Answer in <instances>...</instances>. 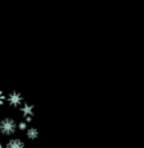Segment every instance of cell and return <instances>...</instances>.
Returning a JSON list of instances; mask_svg holds the SVG:
<instances>
[{
	"mask_svg": "<svg viewBox=\"0 0 144 148\" xmlns=\"http://www.w3.org/2000/svg\"><path fill=\"white\" fill-rule=\"evenodd\" d=\"M25 132H27V138H28V139H31V140H35L37 138L39 137L38 129H37V128H34V127L28 128V129H27Z\"/></svg>",
	"mask_w": 144,
	"mask_h": 148,
	"instance_id": "obj_5",
	"label": "cell"
},
{
	"mask_svg": "<svg viewBox=\"0 0 144 148\" xmlns=\"http://www.w3.org/2000/svg\"><path fill=\"white\" fill-rule=\"evenodd\" d=\"M19 112H20V115L24 118L27 122H31L33 115H34V106L31 105V104H23V105L19 108Z\"/></svg>",
	"mask_w": 144,
	"mask_h": 148,
	"instance_id": "obj_3",
	"label": "cell"
},
{
	"mask_svg": "<svg viewBox=\"0 0 144 148\" xmlns=\"http://www.w3.org/2000/svg\"><path fill=\"white\" fill-rule=\"evenodd\" d=\"M16 129H19L18 124L13 118H4L0 123V133L5 137L13 136L16 132Z\"/></svg>",
	"mask_w": 144,
	"mask_h": 148,
	"instance_id": "obj_1",
	"label": "cell"
},
{
	"mask_svg": "<svg viewBox=\"0 0 144 148\" xmlns=\"http://www.w3.org/2000/svg\"><path fill=\"white\" fill-rule=\"evenodd\" d=\"M6 103L12 108H20L24 103V97L19 91H12L6 95Z\"/></svg>",
	"mask_w": 144,
	"mask_h": 148,
	"instance_id": "obj_2",
	"label": "cell"
},
{
	"mask_svg": "<svg viewBox=\"0 0 144 148\" xmlns=\"http://www.w3.org/2000/svg\"><path fill=\"white\" fill-rule=\"evenodd\" d=\"M18 128H19V130H27L28 129V122H27L25 119L22 120V122L18 124Z\"/></svg>",
	"mask_w": 144,
	"mask_h": 148,
	"instance_id": "obj_6",
	"label": "cell"
},
{
	"mask_svg": "<svg viewBox=\"0 0 144 148\" xmlns=\"http://www.w3.org/2000/svg\"><path fill=\"white\" fill-rule=\"evenodd\" d=\"M5 146L8 148H23L24 147V142L22 139H19V138H12V139H9L6 142Z\"/></svg>",
	"mask_w": 144,
	"mask_h": 148,
	"instance_id": "obj_4",
	"label": "cell"
}]
</instances>
